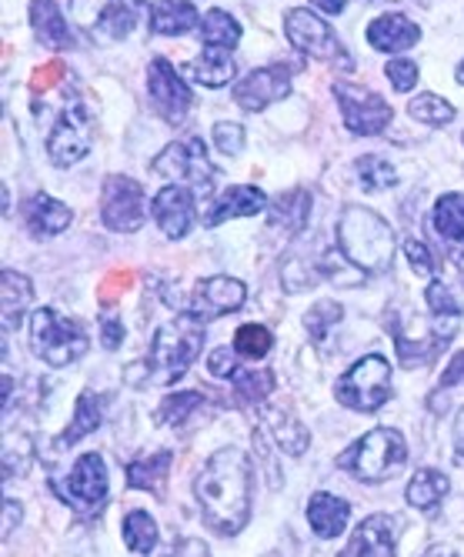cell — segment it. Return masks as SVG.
<instances>
[{
	"label": "cell",
	"instance_id": "14",
	"mask_svg": "<svg viewBox=\"0 0 464 557\" xmlns=\"http://www.w3.org/2000/svg\"><path fill=\"white\" fill-rule=\"evenodd\" d=\"M147 94H150V108L168 124H184L187 111L194 108L191 87L181 81V74L164 58H158L147 67Z\"/></svg>",
	"mask_w": 464,
	"mask_h": 557
},
{
	"label": "cell",
	"instance_id": "29",
	"mask_svg": "<svg viewBox=\"0 0 464 557\" xmlns=\"http://www.w3.org/2000/svg\"><path fill=\"white\" fill-rule=\"evenodd\" d=\"M307 214H312V194L307 190H288L271 205V227L284 231V234H297L307 224Z\"/></svg>",
	"mask_w": 464,
	"mask_h": 557
},
{
	"label": "cell",
	"instance_id": "39",
	"mask_svg": "<svg viewBox=\"0 0 464 557\" xmlns=\"http://www.w3.org/2000/svg\"><path fill=\"white\" fill-rule=\"evenodd\" d=\"M200 404H204V394H197V391H178V394H171V397H164V400H161L158 421H161V424L178 428V424H184L191 414H197Z\"/></svg>",
	"mask_w": 464,
	"mask_h": 557
},
{
	"label": "cell",
	"instance_id": "40",
	"mask_svg": "<svg viewBox=\"0 0 464 557\" xmlns=\"http://www.w3.org/2000/svg\"><path fill=\"white\" fill-rule=\"evenodd\" d=\"M341 318H344L341 304H334V300H321V304H315V308L304 314V334L312 337L315 344H325V337L331 334V327H334Z\"/></svg>",
	"mask_w": 464,
	"mask_h": 557
},
{
	"label": "cell",
	"instance_id": "33",
	"mask_svg": "<svg viewBox=\"0 0 464 557\" xmlns=\"http://www.w3.org/2000/svg\"><path fill=\"white\" fill-rule=\"evenodd\" d=\"M435 231L448 244H464V194H444L435 205Z\"/></svg>",
	"mask_w": 464,
	"mask_h": 557
},
{
	"label": "cell",
	"instance_id": "48",
	"mask_svg": "<svg viewBox=\"0 0 464 557\" xmlns=\"http://www.w3.org/2000/svg\"><path fill=\"white\" fill-rule=\"evenodd\" d=\"M168 557H211V550H208V544L197 541V537H184Z\"/></svg>",
	"mask_w": 464,
	"mask_h": 557
},
{
	"label": "cell",
	"instance_id": "18",
	"mask_svg": "<svg viewBox=\"0 0 464 557\" xmlns=\"http://www.w3.org/2000/svg\"><path fill=\"white\" fill-rule=\"evenodd\" d=\"M398 541V524L388 515H371L361 521L354 537H351V557H398L394 550Z\"/></svg>",
	"mask_w": 464,
	"mask_h": 557
},
{
	"label": "cell",
	"instance_id": "26",
	"mask_svg": "<svg viewBox=\"0 0 464 557\" xmlns=\"http://www.w3.org/2000/svg\"><path fill=\"white\" fill-rule=\"evenodd\" d=\"M197 27V11L187 0H154L150 4V30L164 37H181Z\"/></svg>",
	"mask_w": 464,
	"mask_h": 557
},
{
	"label": "cell",
	"instance_id": "25",
	"mask_svg": "<svg viewBox=\"0 0 464 557\" xmlns=\"http://www.w3.org/2000/svg\"><path fill=\"white\" fill-rule=\"evenodd\" d=\"M425 300H428V321H431L435 334H438L444 344H451V337L457 334V327H461V321H464V311L457 308L454 294L448 290V284L435 281V284H428Z\"/></svg>",
	"mask_w": 464,
	"mask_h": 557
},
{
	"label": "cell",
	"instance_id": "51",
	"mask_svg": "<svg viewBox=\"0 0 464 557\" xmlns=\"http://www.w3.org/2000/svg\"><path fill=\"white\" fill-rule=\"evenodd\" d=\"M448 261L454 264V271L461 274V284H464V244H451L448 247Z\"/></svg>",
	"mask_w": 464,
	"mask_h": 557
},
{
	"label": "cell",
	"instance_id": "7",
	"mask_svg": "<svg viewBox=\"0 0 464 557\" xmlns=\"http://www.w3.org/2000/svg\"><path fill=\"white\" fill-rule=\"evenodd\" d=\"M150 174L154 177H168L187 190H194V197H208L211 184H215V168L208 150H204L200 137H184L168 144L158 158L150 161Z\"/></svg>",
	"mask_w": 464,
	"mask_h": 557
},
{
	"label": "cell",
	"instance_id": "3",
	"mask_svg": "<svg viewBox=\"0 0 464 557\" xmlns=\"http://www.w3.org/2000/svg\"><path fill=\"white\" fill-rule=\"evenodd\" d=\"M338 247L365 274H378L394 258V231L381 214L351 205L338 221Z\"/></svg>",
	"mask_w": 464,
	"mask_h": 557
},
{
	"label": "cell",
	"instance_id": "11",
	"mask_svg": "<svg viewBox=\"0 0 464 557\" xmlns=\"http://www.w3.org/2000/svg\"><path fill=\"white\" fill-rule=\"evenodd\" d=\"M334 97H338V108L344 114L347 131L357 134V137H375V134H381L391 124V117H394L388 100L381 94L368 90V87L334 84Z\"/></svg>",
	"mask_w": 464,
	"mask_h": 557
},
{
	"label": "cell",
	"instance_id": "10",
	"mask_svg": "<svg viewBox=\"0 0 464 557\" xmlns=\"http://www.w3.org/2000/svg\"><path fill=\"white\" fill-rule=\"evenodd\" d=\"M100 218H105L111 231L134 234L147 218L144 184H137L127 174H111L105 181V194H100Z\"/></svg>",
	"mask_w": 464,
	"mask_h": 557
},
{
	"label": "cell",
	"instance_id": "28",
	"mask_svg": "<svg viewBox=\"0 0 464 557\" xmlns=\"http://www.w3.org/2000/svg\"><path fill=\"white\" fill-rule=\"evenodd\" d=\"M191 74H194V81L204 84V87H224V84L234 81L237 64H234V58H231V50H228V47H204V50H200V58H197L194 67H191Z\"/></svg>",
	"mask_w": 464,
	"mask_h": 557
},
{
	"label": "cell",
	"instance_id": "23",
	"mask_svg": "<svg viewBox=\"0 0 464 557\" xmlns=\"http://www.w3.org/2000/svg\"><path fill=\"white\" fill-rule=\"evenodd\" d=\"M268 208V197L265 190H257V187H231L224 190L218 200H215V211L208 214V224L211 227H221L224 221H234V218H251V214H261Z\"/></svg>",
	"mask_w": 464,
	"mask_h": 557
},
{
	"label": "cell",
	"instance_id": "21",
	"mask_svg": "<svg viewBox=\"0 0 464 557\" xmlns=\"http://www.w3.org/2000/svg\"><path fill=\"white\" fill-rule=\"evenodd\" d=\"M261 431L271 434V441L291 454V458H301V454L307 450V444H312V434H307V428L284 408H265L261 411Z\"/></svg>",
	"mask_w": 464,
	"mask_h": 557
},
{
	"label": "cell",
	"instance_id": "55",
	"mask_svg": "<svg viewBox=\"0 0 464 557\" xmlns=\"http://www.w3.org/2000/svg\"><path fill=\"white\" fill-rule=\"evenodd\" d=\"M457 84H464V61H461V67H457Z\"/></svg>",
	"mask_w": 464,
	"mask_h": 557
},
{
	"label": "cell",
	"instance_id": "9",
	"mask_svg": "<svg viewBox=\"0 0 464 557\" xmlns=\"http://www.w3.org/2000/svg\"><path fill=\"white\" fill-rule=\"evenodd\" d=\"M284 34L288 40L301 50V54L315 58V61H338L344 64V71H351V61L344 54V47L338 40V34L331 30V24L325 17H318L315 11L307 8H294L284 14Z\"/></svg>",
	"mask_w": 464,
	"mask_h": 557
},
{
	"label": "cell",
	"instance_id": "44",
	"mask_svg": "<svg viewBox=\"0 0 464 557\" xmlns=\"http://www.w3.org/2000/svg\"><path fill=\"white\" fill-rule=\"evenodd\" d=\"M404 255H407V264L415 268L418 274H435L438 258L431 255V250H428L422 240H407V244H404Z\"/></svg>",
	"mask_w": 464,
	"mask_h": 557
},
{
	"label": "cell",
	"instance_id": "46",
	"mask_svg": "<svg viewBox=\"0 0 464 557\" xmlns=\"http://www.w3.org/2000/svg\"><path fill=\"white\" fill-rule=\"evenodd\" d=\"M121 341H124V327H121V321H118L111 311H105V318H100V344H105L108 350H118V347H121Z\"/></svg>",
	"mask_w": 464,
	"mask_h": 557
},
{
	"label": "cell",
	"instance_id": "2",
	"mask_svg": "<svg viewBox=\"0 0 464 557\" xmlns=\"http://www.w3.org/2000/svg\"><path fill=\"white\" fill-rule=\"evenodd\" d=\"M200 347H204V321H197L191 311H184L168 327L154 334L147 364H134L127 371H141V381H137L141 387H144V381L174 384L191 371Z\"/></svg>",
	"mask_w": 464,
	"mask_h": 557
},
{
	"label": "cell",
	"instance_id": "16",
	"mask_svg": "<svg viewBox=\"0 0 464 557\" xmlns=\"http://www.w3.org/2000/svg\"><path fill=\"white\" fill-rule=\"evenodd\" d=\"M247 300V287L237 277H208L197 281L194 294H191V314L204 324H211L224 314H234L244 308Z\"/></svg>",
	"mask_w": 464,
	"mask_h": 557
},
{
	"label": "cell",
	"instance_id": "34",
	"mask_svg": "<svg viewBox=\"0 0 464 557\" xmlns=\"http://www.w3.org/2000/svg\"><path fill=\"white\" fill-rule=\"evenodd\" d=\"M231 384H234V391L244 397V400H251V404H261L274 387H278V377H274V371H268V368H244V364H237V371L231 374Z\"/></svg>",
	"mask_w": 464,
	"mask_h": 557
},
{
	"label": "cell",
	"instance_id": "37",
	"mask_svg": "<svg viewBox=\"0 0 464 557\" xmlns=\"http://www.w3.org/2000/svg\"><path fill=\"white\" fill-rule=\"evenodd\" d=\"M274 347V334L265 327V324H244L237 334H234V350L247 361H261L268 358Z\"/></svg>",
	"mask_w": 464,
	"mask_h": 557
},
{
	"label": "cell",
	"instance_id": "31",
	"mask_svg": "<svg viewBox=\"0 0 464 557\" xmlns=\"http://www.w3.org/2000/svg\"><path fill=\"white\" fill-rule=\"evenodd\" d=\"M0 281H4V294H0V304H4V331H14L21 314L30 308V300H34V284L17 271H4Z\"/></svg>",
	"mask_w": 464,
	"mask_h": 557
},
{
	"label": "cell",
	"instance_id": "45",
	"mask_svg": "<svg viewBox=\"0 0 464 557\" xmlns=\"http://www.w3.org/2000/svg\"><path fill=\"white\" fill-rule=\"evenodd\" d=\"M234 347H218L215 354H211V361H208V371L215 374V377H224V381H231V374L237 371V361H234Z\"/></svg>",
	"mask_w": 464,
	"mask_h": 557
},
{
	"label": "cell",
	"instance_id": "19",
	"mask_svg": "<svg viewBox=\"0 0 464 557\" xmlns=\"http://www.w3.org/2000/svg\"><path fill=\"white\" fill-rule=\"evenodd\" d=\"M368 40L375 50H384V54H401V50L422 40V27L404 14H384L368 24Z\"/></svg>",
	"mask_w": 464,
	"mask_h": 557
},
{
	"label": "cell",
	"instance_id": "50",
	"mask_svg": "<svg viewBox=\"0 0 464 557\" xmlns=\"http://www.w3.org/2000/svg\"><path fill=\"white\" fill-rule=\"evenodd\" d=\"M21 524V504L17 500H4V537H11V531Z\"/></svg>",
	"mask_w": 464,
	"mask_h": 557
},
{
	"label": "cell",
	"instance_id": "36",
	"mask_svg": "<svg viewBox=\"0 0 464 557\" xmlns=\"http://www.w3.org/2000/svg\"><path fill=\"white\" fill-rule=\"evenodd\" d=\"M121 537L134 554H150L154 544H158V524L147 511H131L121 524Z\"/></svg>",
	"mask_w": 464,
	"mask_h": 557
},
{
	"label": "cell",
	"instance_id": "30",
	"mask_svg": "<svg viewBox=\"0 0 464 557\" xmlns=\"http://www.w3.org/2000/svg\"><path fill=\"white\" fill-rule=\"evenodd\" d=\"M171 474V450H154L147 458H137L127 468V484L144 491H164V481Z\"/></svg>",
	"mask_w": 464,
	"mask_h": 557
},
{
	"label": "cell",
	"instance_id": "54",
	"mask_svg": "<svg viewBox=\"0 0 464 557\" xmlns=\"http://www.w3.org/2000/svg\"><path fill=\"white\" fill-rule=\"evenodd\" d=\"M425 557H457L448 544H435V547H428V554Z\"/></svg>",
	"mask_w": 464,
	"mask_h": 557
},
{
	"label": "cell",
	"instance_id": "53",
	"mask_svg": "<svg viewBox=\"0 0 464 557\" xmlns=\"http://www.w3.org/2000/svg\"><path fill=\"white\" fill-rule=\"evenodd\" d=\"M454 444H457V458H464V411L454 421Z\"/></svg>",
	"mask_w": 464,
	"mask_h": 557
},
{
	"label": "cell",
	"instance_id": "43",
	"mask_svg": "<svg viewBox=\"0 0 464 557\" xmlns=\"http://www.w3.org/2000/svg\"><path fill=\"white\" fill-rule=\"evenodd\" d=\"M215 144H218L221 154H228V158L241 154V147H244V127L234 124V121H221L215 127Z\"/></svg>",
	"mask_w": 464,
	"mask_h": 557
},
{
	"label": "cell",
	"instance_id": "1",
	"mask_svg": "<svg viewBox=\"0 0 464 557\" xmlns=\"http://www.w3.org/2000/svg\"><path fill=\"white\" fill-rule=\"evenodd\" d=\"M251 458L241 447L215 450L194 481L200 518L215 534L234 537L251 521Z\"/></svg>",
	"mask_w": 464,
	"mask_h": 557
},
{
	"label": "cell",
	"instance_id": "5",
	"mask_svg": "<svg viewBox=\"0 0 464 557\" xmlns=\"http://www.w3.org/2000/svg\"><path fill=\"white\" fill-rule=\"evenodd\" d=\"M30 350L50 368H64L90 350V334L81 321L61 314L58 308H37L30 314Z\"/></svg>",
	"mask_w": 464,
	"mask_h": 557
},
{
	"label": "cell",
	"instance_id": "32",
	"mask_svg": "<svg viewBox=\"0 0 464 557\" xmlns=\"http://www.w3.org/2000/svg\"><path fill=\"white\" fill-rule=\"evenodd\" d=\"M97 428H100V397H97L94 391H84V394L77 397V408H74L71 428L58 437V447L68 450V447H74L81 437H87V434L97 431Z\"/></svg>",
	"mask_w": 464,
	"mask_h": 557
},
{
	"label": "cell",
	"instance_id": "35",
	"mask_svg": "<svg viewBox=\"0 0 464 557\" xmlns=\"http://www.w3.org/2000/svg\"><path fill=\"white\" fill-rule=\"evenodd\" d=\"M200 37H204V47H234L241 40V24L228 14V11H208L200 17Z\"/></svg>",
	"mask_w": 464,
	"mask_h": 557
},
{
	"label": "cell",
	"instance_id": "17",
	"mask_svg": "<svg viewBox=\"0 0 464 557\" xmlns=\"http://www.w3.org/2000/svg\"><path fill=\"white\" fill-rule=\"evenodd\" d=\"M150 214H154V221L161 224V231H164L171 240H181V237L194 227V218H197V197H194V190H187V187H181V184H171V187H164L158 197H154Z\"/></svg>",
	"mask_w": 464,
	"mask_h": 557
},
{
	"label": "cell",
	"instance_id": "41",
	"mask_svg": "<svg viewBox=\"0 0 464 557\" xmlns=\"http://www.w3.org/2000/svg\"><path fill=\"white\" fill-rule=\"evenodd\" d=\"M357 181L365 184L368 190H384V187H394L398 184V171L384 158L365 154V158H357Z\"/></svg>",
	"mask_w": 464,
	"mask_h": 557
},
{
	"label": "cell",
	"instance_id": "47",
	"mask_svg": "<svg viewBox=\"0 0 464 557\" xmlns=\"http://www.w3.org/2000/svg\"><path fill=\"white\" fill-rule=\"evenodd\" d=\"M64 81V67L61 64H44V67H37V74H34V90L37 94H47L50 87H58Z\"/></svg>",
	"mask_w": 464,
	"mask_h": 557
},
{
	"label": "cell",
	"instance_id": "13",
	"mask_svg": "<svg viewBox=\"0 0 464 557\" xmlns=\"http://www.w3.org/2000/svg\"><path fill=\"white\" fill-rule=\"evenodd\" d=\"M61 497L77 511H97L108 500V468L100 454H81L77 465L58 484Z\"/></svg>",
	"mask_w": 464,
	"mask_h": 557
},
{
	"label": "cell",
	"instance_id": "22",
	"mask_svg": "<svg viewBox=\"0 0 464 557\" xmlns=\"http://www.w3.org/2000/svg\"><path fill=\"white\" fill-rule=\"evenodd\" d=\"M24 218H27V227H30L34 237H58V234H64V231L71 227V221H74L71 208L61 205V200H54V197H47V194H34V197L27 200Z\"/></svg>",
	"mask_w": 464,
	"mask_h": 557
},
{
	"label": "cell",
	"instance_id": "8",
	"mask_svg": "<svg viewBox=\"0 0 464 557\" xmlns=\"http://www.w3.org/2000/svg\"><path fill=\"white\" fill-rule=\"evenodd\" d=\"M71 14L97 44H114L137 27L144 0H71Z\"/></svg>",
	"mask_w": 464,
	"mask_h": 557
},
{
	"label": "cell",
	"instance_id": "24",
	"mask_svg": "<svg viewBox=\"0 0 464 557\" xmlns=\"http://www.w3.org/2000/svg\"><path fill=\"white\" fill-rule=\"evenodd\" d=\"M30 24H34V34L44 47H50V50H71L74 47L71 27H68V21H64V14L54 0H34Z\"/></svg>",
	"mask_w": 464,
	"mask_h": 557
},
{
	"label": "cell",
	"instance_id": "38",
	"mask_svg": "<svg viewBox=\"0 0 464 557\" xmlns=\"http://www.w3.org/2000/svg\"><path fill=\"white\" fill-rule=\"evenodd\" d=\"M407 117H415L422 124H431V127H444V124L454 121V108L448 104L444 97H438V94H418L407 104Z\"/></svg>",
	"mask_w": 464,
	"mask_h": 557
},
{
	"label": "cell",
	"instance_id": "49",
	"mask_svg": "<svg viewBox=\"0 0 464 557\" xmlns=\"http://www.w3.org/2000/svg\"><path fill=\"white\" fill-rule=\"evenodd\" d=\"M464 377V350L457 354V358L448 364V371L441 374V384H438V391H451V384H457Z\"/></svg>",
	"mask_w": 464,
	"mask_h": 557
},
{
	"label": "cell",
	"instance_id": "20",
	"mask_svg": "<svg viewBox=\"0 0 464 557\" xmlns=\"http://www.w3.org/2000/svg\"><path fill=\"white\" fill-rule=\"evenodd\" d=\"M347 521H351V504L344 497L318 491L312 500H307V524H312V531L318 537H325V541L341 537Z\"/></svg>",
	"mask_w": 464,
	"mask_h": 557
},
{
	"label": "cell",
	"instance_id": "52",
	"mask_svg": "<svg viewBox=\"0 0 464 557\" xmlns=\"http://www.w3.org/2000/svg\"><path fill=\"white\" fill-rule=\"evenodd\" d=\"M312 4L318 8V11H325V14H341L344 11V0H312Z\"/></svg>",
	"mask_w": 464,
	"mask_h": 557
},
{
	"label": "cell",
	"instance_id": "12",
	"mask_svg": "<svg viewBox=\"0 0 464 557\" xmlns=\"http://www.w3.org/2000/svg\"><path fill=\"white\" fill-rule=\"evenodd\" d=\"M87 150H90V114L81 100H71L47 137V154L58 168H71L87 158Z\"/></svg>",
	"mask_w": 464,
	"mask_h": 557
},
{
	"label": "cell",
	"instance_id": "6",
	"mask_svg": "<svg viewBox=\"0 0 464 557\" xmlns=\"http://www.w3.org/2000/svg\"><path fill=\"white\" fill-rule=\"evenodd\" d=\"M334 397L344 404V408L357 411V414H375L384 408V400L391 397V364L381 358V354H368L357 364H351L338 384H334Z\"/></svg>",
	"mask_w": 464,
	"mask_h": 557
},
{
	"label": "cell",
	"instance_id": "4",
	"mask_svg": "<svg viewBox=\"0 0 464 557\" xmlns=\"http://www.w3.org/2000/svg\"><path fill=\"white\" fill-rule=\"evenodd\" d=\"M407 461V441L394 428H375L361 441H354L344 454H338V468L357 481L378 484L394 478Z\"/></svg>",
	"mask_w": 464,
	"mask_h": 557
},
{
	"label": "cell",
	"instance_id": "42",
	"mask_svg": "<svg viewBox=\"0 0 464 557\" xmlns=\"http://www.w3.org/2000/svg\"><path fill=\"white\" fill-rule=\"evenodd\" d=\"M384 74H388V81H391V87L398 94H411V90H415V84H418V64L415 61H404V58H394L384 67Z\"/></svg>",
	"mask_w": 464,
	"mask_h": 557
},
{
	"label": "cell",
	"instance_id": "27",
	"mask_svg": "<svg viewBox=\"0 0 464 557\" xmlns=\"http://www.w3.org/2000/svg\"><path fill=\"white\" fill-rule=\"evenodd\" d=\"M448 474L444 471H438V468H422V471H415L411 474V481H407V491H404V497H407V504L415 511H431V508H438L441 504V497L448 494Z\"/></svg>",
	"mask_w": 464,
	"mask_h": 557
},
{
	"label": "cell",
	"instance_id": "15",
	"mask_svg": "<svg viewBox=\"0 0 464 557\" xmlns=\"http://www.w3.org/2000/svg\"><path fill=\"white\" fill-rule=\"evenodd\" d=\"M288 94H291V67L288 64L257 67L247 77H241L234 87L237 108H244L251 114H261L265 108L274 104V100H284Z\"/></svg>",
	"mask_w": 464,
	"mask_h": 557
}]
</instances>
